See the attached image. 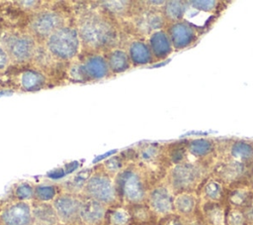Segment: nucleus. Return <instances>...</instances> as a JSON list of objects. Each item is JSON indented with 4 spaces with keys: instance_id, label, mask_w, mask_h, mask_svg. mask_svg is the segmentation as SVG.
Wrapping results in <instances>:
<instances>
[{
    "instance_id": "obj_36",
    "label": "nucleus",
    "mask_w": 253,
    "mask_h": 225,
    "mask_svg": "<svg viewBox=\"0 0 253 225\" xmlns=\"http://www.w3.org/2000/svg\"><path fill=\"white\" fill-rule=\"evenodd\" d=\"M9 60H10V59H9L7 54H6V53L4 52V50L0 47V71L3 70V69L7 66Z\"/></svg>"
},
{
    "instance_id": "obj_34",
    "label": "nucleus",
    "mask_w": 253,
    "mask_h": 225,
    "mask_svg": "<svg viewBox=\"0 0 253 225\" xmlns=\"http://www.w3.org/2000/svg\"><path fill=\"white\" fill-rule=\"evenodd\" d=\"M231 201L234 203V204H242L245 199H246V192L245 191H242V190H237V191H234L232 194H231V197H230Z\"/></svg>"
},
{
    "instance_id": "obj_44",
    "label": "nucleus",
    "mask_w": 253,
    "mask_h": 225,
    "mask_svg": "<svg viewBox=\"0 0 253 225\" xmlns=\"http://www.w3.org/2000/svg\"><path fill=\"white\" fill-rule=\"evenodd\" d=\"M5 94H7L5 91H0V96H1V95H5Z\"/></svg>"
},
{
    "instance_id": "obj_3",
    "label": "nucleus",
    "mask_w": 253,
    "mask_h": 225,
    "mask_svg": "<svg viewBox=\"0 0 253 225\" xmlns=\"http://www.w3.org/2000/svg\"><path fill=\"white\" fill-rule=\"evenodd\" d=\"M44 44L46 51L58 60L73 59L81 46L77 29L66 25L52 33Z\"/></svg>"
},
{
    "instance_id": "obj_23",
    "label": "nucleus",
    "mask_w": 253,
    "mask_h": 225,
    "mask_svg": "<svg viewBox=\"0 0 253 225\" xmlns=\"http://www.w3.org/2000/svg\"><path fill=\"white\" fill-rule=\"evenodd\" d=\"M231 155L236 159H248L253 155V147L247 142L238 141L232 146Z\"/></svg>"
},
{
    "instance_id": "obj_10",
    "label": "nucleus",
    "mask_w": 253,
    "mask_h": 225,
    "mask_svg": "<svg viewBox=\"0 0 253 225\" xmlns=\"http://www.w3.org/2000/svg\"><path fill=\"white\" fill-rule=\"evenodd\" d=\"M172 183L176 188H187L193 185L199 177V169L190 164L177 165L171 172Z\"/></svg>"
},
{
    "instance_id": "obj_4",
    "label": "nucleus",
    "mask_w": 253,
    "mask_h": 225,
    "mask_svg": "<svg viewBox=\"0 0 253 225\" xmlns=\"http://www.w3.org/2000/svg\"><path fill=\"white\" fill-rule=\"evenodd\" d=\"M65 26L62 15L56 11L44 10L36 13L29 23V33L37 40H46L52 33Z\"/></svg>"
},
{
    "instance_id": "obj_31",
    "label": "nucleus",
    "mask_w": 253,
    "mask_h": 225,
    "mask_svg": "<svg viewBox=\"0 0 253 225\" xmlns=\"http://www.w3.org/2000/svg\"><path fill=\"white\" fill-rule=\"evenodd\" d=\"M104 166L109 172H117L123 166L120 157H113L105 161Z\"/></svg>"
},
{
    "instance_id": "obj_30",
    "label": "nucleus",
    "mask_w": 253,
    "mask_h": 225,
    "mask_svg": "<svg viewBox=\"0 0 253 225\" xmlns=\"http://www.w3.org/2000/svg\"><path fill=\"white\" fill-rule=\"evenodd\" d=\"M189 4H191V6L193 8L196 9H200L204 12H210L212 11L214 9V7L216 6V2L215 1H211V0H206V1H190Z\"/></svg>"
},
{
    "instance_id": "obj_11",
    "label": "nucleus",
    "mask_w": 253,
    "mask_h": 225,
    "mask_svg": "<svg viewBox=\"0 0 253 225\" xmlns=\"http://www.w3.org/2000/svg\"><path fill=\"white\" fill-rule=\"evenodd\" d=\"M170 41L174 48L183 49L188 47L195 39L193 28L184 22H177L169 29Z\"/></svg>"
},
{
    "instance_id": "obj_35",
    "label": "nucleus",
    "mask_w": 253,
    "mask_h": 225,
    "mask_svg": "<svg viewBox=\"0 0 253 225\" xmlns=\"http://www.w3.org/2000/svg\"><path fill=\"white\" fill-rule=\"evenodd\" d=\"M210 219L214 225H219L222 222V213L219 209H212L210 212Z\"/></svg>"
},
{
    "instance_id": "obj_17",
    "label": "nucleus",
    "mask_w": 253,
    "mask_h": 225,
    "mask_svg": "<svg viewBox=\"0 0 253 225\" xmlns=\"http://www.w3.org/2000/svg\"><path fill=\"white\" fill-rule=\"evenodd\" d=\"M128 56L130 62L134 64H146L151 61L152 53L145 43L141 41H134L129 45Z\"/></svg>"
},
{
    "instance_id": "obj_18",
    "label": "nucleus",
    "mask_w": 253,
    "mask_h": 225,
    "mask_svg": "<svg viewBox=\"0 0 253 225\" xmlns=\"http://www.w3.org/2000/svg\"><path fill=\"white\" fill-rule=\"evenodd\" d=\"M44 76L33 69H27L20 75V85L26 91L38 90L44 84Z\"/></svg>"
},
{
    "instance_id": "obj_19",
    "label": "nucleus",
    "mask_w": 253,
    "mask_h": 225,
    "mask_svg": "<svg viewBox=\"0 0 253 225\" xmlns=\"http://www.w3.org/2000/svg\"><path fill=\"white\" fill-rule=\"evenodd\" d=\"M33 213L35 217L40 220L42 223L46 224H54L57 221V214L50 205L45 204V203H41L38 204L34 210Z\"/></svg>"
},
{
    "instance_id": "obj_14",
    "label": "nucleus",
    "mask_w": 253,
    "mask_h": 225,
    "mask_svg": "<svg viewBox=\"0 0 253 225\" xmlns=\"http://www.w3.org/2000/svg\"><path fill=\"white\" fill-rule=\"evenodd\" d=\"M149 202L151 208L161 214L168 213L172 209V197L165 187L153 189L149 196Z\"/></svg>"
},
{
    "instance_id": "obj_20",
    "label": "nucleus",
    "mask_w": 253,
    "mask_h": 225,
    "mask_svg": "<svg viewBox=\"0 0 253 225\" xmlns=\"http://www.w3.org/2000/svg\"><path fill=\"white\" fill-rule=\"evenodd\" d=\"M212 149V143L207 139H196L189 144V151L196 157L208 155Z\"/></svg>"
},
{
    "instance_id": "obj_21",
    "label": "nucleus",
    "mask_w": 253,
    "mask_h": 225,
    "mask_svg": "<svg viewBox=\"0 0 253 225\" xmlns=\"http://www.w3.org/2000/svg\"><path fill=\"white\" fill-rule=\"evenodd\" d=\"M185 7L186 6L181 1H169V2H166L164 12L166 17H168L171 20L177 21L184 16L186 12Z\"/></svg>"
},
{
    "instance_id": "obj_27",
    "label": "nucleus",
    "mask_w": 253,
    "mask_h": 225,
    "mask_svg": "<svg viewBox=\"0 0 253 225\" xmlns=\"http://www.w3.org/2000/svg\"><path fill=\"white\" fill-rule=\"evenodd\" d=\"M91 173H92V169H84L80 172H78L69 182V184L72 186V187H75V188H78V187H81L83 186L84 184H86L87 180L90 178L91 176Z\"/></svg>"
},
{
    "instance_id": "obj_22",
    "label": "nucleus",
    "mask_w": 253,
    "mask_h": 225,
    "mask_svg": "<svg viewBox=\"0 0 253 225\" xmlns=\"http://www.w3.org/2000/svg\"><path fill=\"white\" fill-rule=\"evenodd\" d=\"M102 7L110 14L122 16L128 11L130 2L128 1H104L101 2Z\"/></svg>"
},
{
    "instance_id": "obj_33",
    "label": "nucleus",
    "mask_w": 253,
    "mask_h": 225,
    "mask_svg": "<svg viewBox=\"0 0 253 225\" xmlns=\"http://www.w3.org/2000/svg\"><path fill=\"white\" fill-rule=\"evenodd\" d=\"M228 223L230 225H242L243 223V215L236 210L231 211L228 214Z\"/></svg>"
},
{
    "instance_id": "obj_25",
    "label": "nucleus",
    "mask_w": 253,
    "mask_h": 225,
    "mask_svg": "<svg viewBox=\"0 0 253 225\" xmlns=\"http://www.w3.org/2000/svg\"><path fill=\"white\" fill-rule=\"evenodd\" d=\"M35 193L40 200L47 201L54 197L55 188L53 186H49V185H40V186L36 187Z\"/></svg>"
},
{
    "instance_id": "obj_40",
    "label": "nucleus",
    "mask_w": 253,
    "mask_h": 225,
    "mask_svg": "<svg viewBox=\"0 0 253 225\" xmlns=\"http://www.w3.org/2000/svg\"><path fill=\"white\" fill-rule=\"evenodd\" d=\"M77 167H78V162H72V163L67 164L65 167V173H69V172L73 171Z\"/></svg>"
},
{
    "instance_id": "obj_8",
    "label": "nucleus",
    "mask_w": 253,
    "mask_h": 225,
    "mask_svg": "<svg viewBox=\"0 0 253 225\" xmlns=\"http://www.w3.org/2000/svg\"><path fill=\"white\" fill-rule=\"evenodd\" d=\"M81 204L82 202L74 196L61 195L54 200L53 208L61 220L71 221L79 216Z\"/></svg>"
},
{
    "instance_id": "obj_32",
    "label": "nucleus",
    "mask_w": 253,
    "mask_h": 225,
    "mask_svg": "<svg viewBox=\"0 0 253 225\" xmlns=\"http://www.w3.org/2000/svg\"><path fill=\"white\" fill-rule=\"evenodd\" d=\"M158 154V149L155 146H147L145 148H143L140 152V158L143 161H151L153 160Z\"/></svg>"
},
{
    "instance_id": "obj_13",
    "label": "nucleus",
    "mask_w": 253,
    "mask_h": 225,
    "mask_svg": "<svg viewBox=\"0 0 253 225\" xmlns=\"http://www.w3.org/2000/svg\"><path fill=\"white\" fill-rule=\"evenodd\" d=\"M149 49L152 55L158 58L165 57L171 53L172 43L168 35L163 31L153 32L149 37Z\"/></svg>"
},
{
    "instance_id": "obj_6",
    "label": "nucleus",
    "mask_w": 253,
    "mask_h": 225,
    "mask_svg": "<svg viewBox=\"0 0 253 225\" xmlns=\"http://www.w3.org/2000/svg\"><path fill=\"white\" fill-rule=\"evenodd\" d=\"M85 191L91 198L100 202H111L115 199V187L105 175H91L85 184Z\"/></svg>"
},
{
    "instance_id": "obj_29",
    "label": "nucleus",
    "mask_w": 253,
    "mask_h": 225,
    "mask_svg": "<svg viewBox=\"0 0 253 225\" xmlns=\"http://www.w3.org/2000/svg\"><path fill=\"white\" fill-rule=\"evenodd\" d=\"M33 194H34V189L28 183H22L16 188V195L19 199H22V200L29 199L33 196Z\"/></svg>"
},
{
    "instance_id": "obj_5",
    "label": "nucleus",
    "mask_w": 253,
    "mask_h": 225,
    "mask_svg": "<svg viewBox=\"0 0 253 225\" xmlns=\"http://www.w3.org/2000/svg\"><path fill=\"white\" fill-rule=\"evenodd\" d=\"M118 187L121 194L131 202H138L144 197V187L137 173L131 170H125L118 179Z\"/></svg>"
},
{
    "instance_id": "obj_15",
    "label": "nucleus",
    "mask_w": 253,
    "mask_h": 225,
    "mask_svg": "<svg viewBox=\"0 0 253 225\" xmlns=\"http://www.w3.org/2000/svg\"><path fill=\"white\" fill-rule=\"evenodd\" d=\"M134 24L141 32H156L163 26V18L157 12H142L134 18Z\"/></svg>"
},
{
    "instance_id": "obj_28",
    "label": "nucleus",
    "mask_w": 253,
    "mask_h": 225,
    "mask_svg": "<svg viewBox=\"0 0 253 225\" xmlns=\"http://www.w3.org/2000/svg\"><path fill=\"white\" fill-rule=\"evenodd\" d=\"M205 193L211 199H217L221 194V186L216 181H210L205 186Z\"/></svg>"
},
{
    "instance_id": "obj_1",
    "label": "nucleus",
    "mask_w": 253,
    "mask_h": 225,
    "mask_svg": "<svg viewBox=\"0 0 253 225\" xmlns=\"http://www.w3.org/2000/svg\"><path fill=\"white\" fill-rule=\"evenodd\" d=\"M76 29L81 46L90 51L111 50L119 38L115 24L105 14L96 11L83 13Z\"/></svg>"
},
{
    "instance_id": "obj_9",
    "label": "nucleus",
    "mask_w": 253,
    "mask_h": 225,
    "mask_svg": "<svg viewBox=\"0 0 253 225\" xmlns=\"http://www.w3.org/2000/svg\"><path fill=\"white\" fill-rule=\"evenodd\" d=\"M1 219L5 225H28L31 220V209L26 202H17L7 207Z\"/></svg>"
},
{
    "instance_id": "obj_2",
    "label": "nucleus",
    "mask_w": 253,
    "mask_h": 225,
    "mask_svg": "<svg viewBox=\"0 0 253 225\" xmlns=\"http://www.w3.org/2000/svg\"><path fill=\"white\" fill-rule=\"evenodd\" d=\"M0 47L14 62H26L37 54V40L30 34L19 31H5L0 36Z\"/></svg>"
},
{
    "instance_id": "obj_39",
    "label": "nucleus",
    "mask_w": 253,
    "mask_h": 225,
    "mask_svg": "<svg viewBox=\"0 0 253 225\" xmlns=\"http://www.w3.org/2000/svg\"><path fill=\"white\" fill-rule=\"evenodd\" d=\"M183 156H184V153L183 151L181 150H178V151H175L173 153V156H172V159H173V162H180L182 159H183Z\"/></svg>"
},
{
    "instance_id": "obj_12",
    "label": "nucleus",
    "mask_w": 253,
    "mask_h": 225,
    "mask_svg": "<svg viewBox=\"0 0 253 225\" xmlns=\"http://www.w3.org/2000/svg\"><path fill=\"white\" fill-rule=\"evenodd\" d=\"M105 215L104 206L100 201L95 199H88L81 204L79 216L81 220L89 225L100 223Z\"/></svg>"
},
{
    "instance_id": "obj_16",
    "label": "nucleus",
    "mask_w": 253,
    "mask_h": 225,
    "mask_svg": "<svg viewBox=\"0 0 253 225\" xmlns=\"http://www.w3.org/2000/svg\"><path fill=\"white\" fill-rule=\"evenodd\" d=\"M106 59L110 70L115 73L123 72L130 66V59L128 54L122 49L111 50L108 53Z\"/></svg>"
},
{
    "instance_id": "obj_24",
    "label": "nucleus",
    "mask_w": 253,
    "mask_h": 225,
    "mask_svg": "<svg viewBox=\"0 0 253 225\" xmlns=\"http://www.w3.org/2000/svg\"><path fill=\"white\" fill-rule=\"evenodd\" d=\"M176 209L181 213H190L195 206V199L190 194H180L174 201Z\"/></svg>"
},
{
    "instance_id": "obj_42",
    "label": "nucleus",
    "mask_w": 253,
    "mask_h": 225,
    "mask_svg": "<svg viewBox=\"0 0 253 225\" xmlns=\"http://www.w3.org/2000/svg\"><path fill=\"white\" fill-rule=\"evenodd\" d=\"M167 225H182V224H181V222H180L179 220H177V219H172V220H170V221L168 222Z\"/></svg>"
},
{
    "instance_id": "obj_38",
    "label": "nucleus",
    "mask_w": 253,
    "mask_h": 225,
    "mask_svg": "<svg viewBox=\"0 0 253 225\" xmlns=\"http://www.w3.org/2000/svg\"><path fill=\"white\" fill-rule=\"evenodd\" d=\"M18 3L21 4V7L25 9H34L37 7V4H38V2L36 1H21Z\"/></svg>"
},
{
    "instance_id": "obj_41",
    "label": "nucleus",
    "mask_w": 253,
    "mask_h": 225,
    "mask_svg": "<svg viewBox=\"0 0 253 225\" xmlns=\"http://www.w3.org/2000/svg\"><path fill=\"white\" fill-rule=\"evenodd\" d=\"M115 153H116V151H111V152H108V153H106V154H104V155H102V156H100V157H97V158L94 160V163H97L98 161H101L102 159H105V158H107V157H109L110 155L115 154Z\"/></svg>"
},
{
    "instance_id": "obj_7",
    "label": "nucleus",
    "mask_w": 253,
    "mask_h": 225,
    "mask_svg": "<svg viewBox=\"0 0 253 225\" xmlns=\"http://www.w3.org/2000/svg\"><path fill=\"white\" fill-rule=\"evenodd\" d=\"M80 63L84 81L89 79H101L109 74L110 68L107 59L102 55H90Z\"/></svg>"
},
{
    "instance_id": "obj_43",
    "label": "nucleus",
    "mask_w": 253,
    "mask_h": 225,
    "mask_svg": "<svg viewBox=\"0 0 253 225\" xmlns=\"http://www.w3.org/2000/svg\"><path fill=\"white\" fill-rule=\"evenodd\" d=\"M249 216H250L251 218H253V208H252V209H251V211L249 212Z\"/></svg>"
},
{
    "instance_id": "obj_37",
    "label": "nucleus",
    "mask_w": 253,
    "mask_h": 225,
    "mask_svg": "<svg viewBox=\"0 0 253 225\" xmlns=\"http://www.w3.org/2000/svg\"><path fill=\"white\" fill-rule=\"evenodd\" d=\"M64 174H65V171L62 169H57L48 172L47 175L51 178H59V177H62Z\"/></svg>"
},
{
    "instance_id": "obj_26",
    "label": "nucleus",
    "mask_w": 253,
    "mask_h": 225,
    "mask_svg": "<svg viewBox=\"0 0 253 225\" xmlns=\"http://www.w3.org/2000/svg\"><path fill=\"white\" fill-rule=\"evenodd\" d=\"M129 220V214L123 208L116 209L111 214V222L114 225H126Z\"/></svg>"
}]
</instances>
